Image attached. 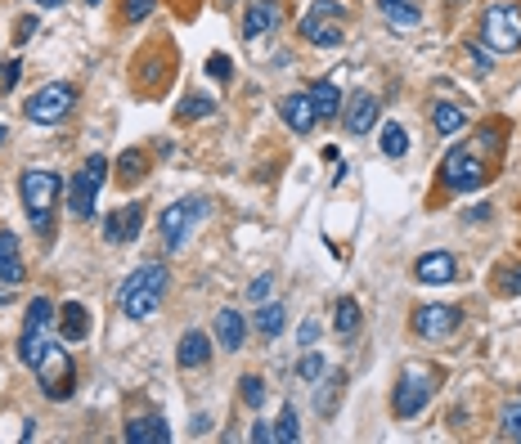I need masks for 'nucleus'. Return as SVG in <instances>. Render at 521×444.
I'll list each match as a JSON object with an SVG mask.
<instances>
[{
    "label": "nucleus",
    "mask_w": 521,
    "mask_h": 444,
    "mask_svg": "<svg viewBox=\"0 0 521 444\" xmlns=\"http://www.w3.org/2000/svg\"><path fill=\"white\" fill-rule=\"evenodd\" d=\"M333 328H337L342 336L360 333V301H355V297H342V301H337V319H333Z\"/></svg>",
    "instance_id": "bb28decb"
},
{
    "label": "nucleus",
    "mask_w": 521,
    "mask_h": 444,
    "mask_svg": "<svg viewBox=\"0 0 521 444\" xmlns=\"http://www.w3.org/2000/svg\"><path fill=\"white\" fill-rule=\"evenodd\" d=\"M378 9H383V18H387L395 32H404V27H418V23H422V9H418V5H409V0H378Z\"/></svg>",
    "instance_id": "5701e85b"
},
{
    "label": "nucleus",
    "mask_w": 521,
    "mask_h": 444,
    "mask_svg": "<svg viewBox=\"0 0 521 444\" xmlns=\"http://www.w3.org/2000/svg\"><path fill=\"white\" fill-rule=\"evenodd\" d=\"M481 41L490 50H521V9L517 5H490L481 14Z\"/></svg>",
    "instance_id": "6e6552de"
},
{
    "label": "nucleus",
    "mask_w": 521,
    "mask_h": 444,
    "mask_svg": "<svg viewBox=\"0 0 521 444\" xmlns=\"http://www.w3.org/2000/svg\"><path fill=\"white\" fill-rule=\"evenodd\" d=\"M301 36L319 50H333L346 41V5L337 0H315V9L301 18Z\"/></svg>",
    "instance_id": "39448f33"
},
{
    "label": "nucleus",
    "mask_w": 521,
    "mask_h": 444,
    "mask_svg": "<svg viewBox=\"0 0 521 444\" xmlns=\"http://www.w3.org/2000/svg\"><path fill=\"white\" fill-rule=\"evenodd\" d=\"M54 319H59L54 301H50V297H32V301H27V315H23V333H50Z\"/></svg>",
    "instance_id": "4be33fe9"
},
{
    "label": "nucleus",
    "mask_w": 521,
    "mask_h": 444,
    "mask_svg": "<svg viewBox=\"0 0 521 444\" xmlns=\"http://www.w3.org/2000/svg\"><path fill=\"white\" fill-rule=\"evenodd\" d=\"M342 386H346V373H333V382H324V391H319V400H315V409H319L324 418L337 409V400H342Z\"/></svg>",
    "instance_id": "7c9ffc66"
},
{
    "label": "nucleus",
    "mask_w": 521,
    "mask_h": 444,
    "mask_svg": "<svg viewBox=\"0 0 521 444\" xmlns=\"http://www.w3.org/2000/svg\"><path fill=\"white\" fill-rule=\"evenodd\" d=\"M162 292H166V265H162V260H148V265H139L127 283H122L118 310H122L127 319H135V324H144V319H153V310L162 306Z\"/></svg>",
    "instance_id": "f257e3e1"
},
{
    "label": "nucleus",
    "mask_w": 521,
    "mask_h": 444,
    "mask_svg": "<svg viewBox=\"0 0 521 444\" xmlns=\"http://www.w3.org/2000/svg\"><path fill=\"white\" fill-rule=\"evenodd\" d=\"M279 23H283L279 0H252V5H248V14H243V36H248V41L270 36V32H279Z\"/></svg>",
    "instance_id": "ddd939ff"
},
{
    "label": "nucleus",
    "mask_w": 521,
    "mask_h": 444,
    "mask_svg": "<svg viewBox=\"0 0 521 444\" xmlns=\"http://www.w3.org/2000/svg\"><path fill=\"white\" fill-rule=\"evenodd\" d=\"M203 212H207V198H180V203H171V207L162 212V221L157 224H162V238H166L171 251H185L194 224L203 221Z\"/></svg>",
    "instance_id": "9d476101"
},
{
    "label": "nucleus",
    "mask_w": 521,
    "mask_h": 444,
    "mask_svg": "<svg viewBox=\"0 0 521 444\" xmlns=\"http://www.w3.org/2000/svg\"><path fill=\"white\" fill-rule=\"evenodd\" d=\"M324 368H328V364H324V354H315V350H310V354H301L297 377H301V382H319V377H324Z\"/></svg>",
    "instance_id": "473e14b6"
},
{
    "label": "nucleus",
    "mask_w": 521,
    "mask_h": 444,
    "mask_svg": "<svg viewBox=\"0 0 521 444\" xmlns=\"http://www.w3.org/2000/svg\"><path fill=\"white\" fill-rule=\"evenodd\" d=\"M144 171H148V157H144L139 148L118 153V180H122V184H139V180H144Z\"/></svg>",
    "instance_id": "393cba45"
},
{
    "label": "nucleus",
    "mask_w": 521,
    "mask_h": 444,
    "mask_svg": "<svg viewBox=\"0 0 521 444\" xmlns=\"http://www.w3.org/2000/svg\"><path fill=\"white\" fill-rule=\"evenodd\" d=\"M104 180H109V157H104V153H90V157H86V171H77L72 184H68V212H72L77 221H95V216H99L95 203H99Z\"/></svg>",
    "instance_id": "7ed1b4c3"
},
{
    "label": "nucleus",
    "mask_w": 521,
    "mask_h": 444,
    "mask_svg": "<svg viewBox=\"0 0 521 444\" xmlns=\"http://www.w3.org/2000/svg\"><path fill=\"white\" fill-rule=\"evenodd\" d=\"M127 440L130 444H166L171 440V431H166V418H135V422H127Z\"/></svg>",
    "instance_id": "412c9836"
},
{
    "label": "nucleus",
    "mask_w": 521,
    "mask_h": 444,
    "mask_svg": "<svg viewBox=\"0 0 521 444\" xmlns=\"http://www.w3.org/2000/svg\"><path fill=\"white\" fill-rule=\"evenodd\" d=\"M310 104H315V112H319V121L337 117V112H342V86H333V81H315V86H310Z\"/></svg>",
    "instance_id": "b1692460"
},
{
    "label": "nucleus",
    "mask_w": 521,
    "mask_h": 444,
    "mask_svg": "<svg viewBox=\"0 0 521 444\" xmlns=\"http://www.w3.org/2000/svg\"><path fill=\"white\" fill-rule=\"evenodd\" d=\"M36 5H41V9H54V5H63V0H36Z\"/></svg>",
    "instance_id": "c03bdc74"
},
{
    "label": "nucleus",
    "mask_w": 521,
    "mask_h": 444,
    "mask_svg": "<svg viewBox=\"0 0 521 444\" xmlns=\"http://www.w3.org/2000/svg\"><path fill=\"white\" fill-rule=\"evenodd\" d=\"M274 440H279V444L301 440V418H297V404H283V413H279V422H274Z\"/></svg>",
    "instance_id": "cd10ccee"
},
{
    "label": "nucleus",
    "mask_w": 521,
    "mask_h": 444,
    "mask_svg": "<svg viewBox=\"0 0 521 444\" xmlns=\"http://www.w3.org/2000/svg\"><path fill=\"white\" fill-rule=\"evenodd\" d=\"M440 180H445L450 194H477L486 184V162L472 148H450V157L440 166Z\"/></svg>",
    "instance_id": "1a4fd4ad"
},
{
    "label": "nucleus",
    "mask_w": 521,
    "mask_h": 444,
    "mask_svg": "<svg viewBox=\"0 0 521 444\" xmlns=\"http://www.w3.org/2000/svg\"><path fill=\"white\" fill-rule=\"evenodd\" d=\"M459 324H463V310H454V306H422L413 315V333L422 341H445L459 333Z\"/></svg>",
    "instance_id": "9b49d317"
},
{
    "label": "nucleus",
    "mask_w": 521,
    "mask_h": 444,
    "mask_svg": "<svg viewBox=\"0 0 521 444\" xmlns=\"http://www.w3.org/2000/svg\"><path fill=\"white\" fill-rule=\"evenodd\" d=\"M436 386H440V373L436 368H404L400 373V382H395V395H391V413L395 418H418L422 409H427V400L436 395Z\"/></svg>",
    "instance_id": "20e7f679"
},
{
    "label": "nucleus",
    "mask_w": 521,
    "mask_h": 444,
    "mask_svg": "<svg viewBox=\"0 0 521 444\" xmlns=\"http://www.w3.org/2000/svg\"><path fill=\"white\" fill-rule=\"evenodd\" d=\"M212 109H216V104H212L207 95H189V99L180 104V117H185V121H189V117H212Z\"/></svg>",
    "instance_id": "f704fd0d"
},
{
    "label": "nucleus",
    "mask_w": 521,
    "mask_h": 444,
    "mask_svg": "<svg viewBox=\"0 0 521 444\" xmlns=\"http://www.w3.org/2000/svg\"><path fill=\"white\" fill-rule=\"evenodd\" d=\"M139 229H144V207H139V203H130V207L113 212V216L104 221V238H109L113 247H127V242L139 238Z\"/></svg>",
    "instance_id": "f8f14e48"
},
{
    "label": "nucleus",
    "mask_w": 521,
    "mask_h": 444,
    "mask_svg": "<svg viewBox=\"0 0 521 444\" xmlns=\"http://www.w3.org/2000/svg\"><path fill=\"white\" fill-rule=\"evenodd\" d=\"M207 72H212L216 81H230V77H234V59H230V54H212V59H207Z\"/></svg>",
    "instance_id": "4c0bfd02"
},
{
    "label": "nucleus",
    "mask_w": 521,
    "mask_h": 444,
    "mask_svg": "<svg viewBox=\"0 0 521 444\" xmlns=\"http://www.w3.org/2000/svg\"><path fill=\"white\" fill-rule=\"evenodd\" d=\"M315 336H319V324H315V319H306V324H301V333H297V341H301V345H315Z\"/></svg>",
    "instance_id": "a19ab883"
},
{
    "label": "nucleus",
    "mask_w": 521,
    "mask_h": 444,
    "mask_svg": "<svg viewBox=\"0 0 521 444\" xmlns=\"http://www.w3.org/2000/svg\"><path fill=\"white\" fill-rule=\"evenodd\" d=\"M54 328H59V336H63V345H77V341L90 336V310H86L81 301H68V306L59 310Z\"/></svg>",
    "instance_id": "f3484780"
},
{
    "label": "nucleus",
    "mask_w": 521,
    "mask_h": 444,
    "mask_svg": "<svg viewBox=\"0 0 521 444\" xmlns=\"http://www.w3.org/2000/svg\"><path fill=\"white\" fill-rule=\"evenodd\" d=\"M23 279H27V269H23V256H18V238L9 229H0V283L18 288Z\"/></svg>",
    "instance_id": "a211bd4d"
},
{
    "label": "nucleus",
    "mask_w": 521,
    "mask_h": 444,
    "mask_svg": "<svg viewBox=\"0 0 521 444\" xmlns=\"http://www.w3.org/2000/svg\"><path fill=\"white\" fill-rule=\"evenodd\" d=\"M252 324H257L260 336H279L283 333V324H288V315H283V306H265V301H260V310H257Z\"/></svg>",
    "instance_id": "c85d7f7f"
},
{
    "label": "nucleus",
    "mask_w": 521,
    "mask_h": 444,
    "mask_svg": "<svg viewBox=\"0 0 521 444\" xmlns=\"http://www.w3.org/2000/svg\"><path fill=\"white\" fill-rule=\"evenodd\" d=\"M86 5H99V0H86Z\"/></svg>",
    "instance_id": "49530a36"
},
{
    "label": "nucleus",
    "mask_w": 521,
    "mask_h": 444,
    "mask_svg": "<svg viewBox=\"0 0 521 444\" xmlns=\"http://www.w3.org/2000/svg\"><path fill=\"white\" fill-rule=\"evenodd\" d=\"M239 395H243V404H248V409H260V404H265V382L248 373V377L239 382Z\"/></svg>",
    "instance_id": "2f4dec72"
},
{
    "label": "nucleus",
    "mask_w": 521,
    "mask_h": 444,
    "mask_svg": "<svg viewBox=\"0 0 521 444\" xmlns=\"http://www.w3.org/2000/svg\"><path fill=\"white\" fill-rule=\"evenodd\" d=\"M18 77H23V63L18 59H0V99L18 86Z\"/></svg>",
    "instance_id": "72a5a7b5"
},
{
    "label": "nucleus",
    "mask_w": 521,
    "mask_h": 444,
    "mask_svg": "<svg viewBox=\"0 0 521 444\" xmlns=\"http://www.w3.org/2000/svg\"><path fill=\"white\" fill-rule=\"evenodd\" d=\"M279 117L288 121V130L310 135L315 121H319V112H315V104H310V90H306V95H283V99H279Z\"/></svg>",
    "instance_id": "4468645a"
},
{
    "label": "nucleus",
    "mask_w": 521,
    "mask_h": 444,
    "mask_svg": "<svg viewBox=\"0 0 521 444\" xmlns=\"http://www.w3.org/2000/svg\"><path fill=\"white\" fill-rule=\"evenodd\" d=\"M499 292H504V297H521V269L517 265H504V269H499Z\"/></svg>",
    "instance_id": "c9c22d12"
},
{
    "label": "nucleus",
    "mask_w": 521,
    "mask_h": 444,
    "mask_svg": "<svg viewBox=\"0 0 521 444\" xmlns=\"http://www.w3.org/2000/svg\"><path fill=\"white\" fill-rule=\"evenodd\" d=\"M454 256L450 251H427V256H418V265H413V279L418 283H427V288H440V283H454Z\"/></svg>",
    "instance_id": "dca6fc26"
},
{
    "label": "nucleus",
    "mask_w": 521,
    "mask_h": 444,
    "mask_svg": "<svg viewBox=\"0 0 521 444\" xmlns=\"http://www.w3.org/2000/svg\"><path fill=\"white\" fill-rule=\"evenodd\" d=\"M36 377H41V391H45L50 400H68V395H72V382H77L72 354H68L59 341H50L45 354H41V364H36Z\"/></svg>",
    "instance_id": "0eeeda50"
},
{
    "label": "nucleus",
    "mask_w": 521,
    "mask_h": 444,
    "mask_svg": "<svg viewBox=\"0 0 521 444\" xmlns=\"http://www.w3.org/2000/svg\"><path fill=\"white\" fill-rule=\"evenodd\" d=\"M32 32H36V18H23V23H18V32H14V36H18V41H32Z\"/></svg>",
    "instance_id": "37998d69"
},
{
    "label": "nucleus",
    "mask_w": 521,
    "mask_h": 444,
    "mask_svg": "<svg viewBox=\"0 0 521 444\" xmlns=\"http://www.w3.org/2000/svg\"><path fill=\"white\" fill-rule=\"evenodd\" d=\"M243 336H248V328H243V315L225 306V310L216 315V341L225 345V354H234V350H243Z\"/></svg>",
    "instance_id": "aec40b11"
},
{
    "label": "nucleus",
    "mask_w": 521,
    "mask_h": 444,
    "mask_svg": "<svg viewBox=\"0 0 521 444\" xmlns=\"http://www.w3.org/2000/svg\"><path fill=\"white\" fill-rule=\"evenodd\" d=\"M18 194H23V207H27L32 224L45 233L50 212H54V203H59V194H63V180H59L54 171H45V166H27V171L18 175Z\"/></svg>",
    "instance_id": "f03ea898"
},
{
    "label": "nucleus",
    "mask_w": 521,
    "mask_h": 444,
    "mask_svg": "<svg viewBox=\"0 0 521 444\" xmlns=\"http://www.w3.org/2000/svg\"><path fill=\"white\" fill-rule=\"evenodd\" d=\"M252 440L270 444V440H274V427H270V422H257V427H252Z\"/></svg>",
    "instance_id": "79ce46f5"
},
{
    "label": "nucleus",
    "mask_w": 521,
    "mask_h": 444,
    "mask_svg": "<svg viewBox=\"0 0 521 444\" xmlns=\"http://www.w3.org/2000/svg\"><path fill=\"white\" fill-rule=\"evenodd\" d=\"M270 288H274V279H270V274H260V279H252V283H248V301H265V297H270Z\"/></svg>",
    "instance_id": "58836bf2"
},
{
    "label": "nucleus",
    "mask_w": 521,
    "mask_h": 444,
    "mask_svg": "<svg viewBox=\"0 0 521 444\" xmlns=\"http://www.w3.org/2000/svg\"><path fill=\"white\" fill-rule=\"evenodd\" d=\"M72 104H77V90H72L68 81H50V86H41L36 95H27L23 117L36 121V126H54V121H63V117L72 112Z\"/></svg>",
    "instance_id": "423d86ee"
},
{
    "label": "nucleus",
    "mask_w": 521,
    "mask_h": 444,
    "mask_svg": "<svg viewBox=\"0 0 521 444\" xmlns=\"http://www.w3.org/2000/svg\"><path fill=\"white\" fill-rule=\"evenodd\" d=\"M153 5H157V0H127V18L130 23H144V18L153 14Z\"/></svg>",
    "instance_id": "ea45409f"
},
{
    "label": "nucleus",
    "mask_w": 521,
    "mask_h": 444,
    "mask_svg": "<svg viewBox=\"0 0 521 444\" xmlns=\"http://www.w3.org/2000/svg\"><path fill=\"white\" fill-rule=\"evenodd\" d=\"M5 139H9V130H5V126H0V144H5Z\"/></svg>",
    "instance_id": "a18cd8bd"
},
{
    "label": "nucleus",
    "mask_w": 521,
    "mask_h": 444,
    "mask_svg": "<svg viewBox=\"0 0 521 444\" xmlns=\"http://www.w3.org/2000/svg\"><path fill=\"white\" fill-rule=\"evenodd\" d=\"M175 359H180V368H203V364L212 359V341H207V333L189 328V333L180 336V345H175Z\"/></svg>",
    "instance_id": "6ab92c4d"
},
{
    "label": "nucleus",
    "mask_w": 521,
    "mask_h": 444,
    "mask_svg": "<svg viewBox=\"0 0 521 444\" xmlns=\"http://www.w3.org/2000/svg\"><path fill=\"white\" fill-rule=\"evenodd\" d=\"M499 422H504V436H508V440H521V400L504 409V418H499Z\"/></svg>",
    "instance_id": "e433bc0d"
},
{
    "label": "nucleus",
    "mask_w": 521,
    "mask_h": 444,
    "mask_svg": "<svg viewBox=\"0 0 521 444\" xmlns=\"http://www.w3.org/2000/svg\"><path fill=\"white\" fill-rule=\"evenodd\" d=\"M431 126H436L440 135H459V130L468 126V117H463L459 104H436V109H431Z\"/></svg>",
    "instance_id": "a878e982"
},
{
    "label": "nucleus",
    "mask_w": 521,
    "mask_h": 444,
    "mask_svg": "<svg viewBox=\"0 0 521 444\" xmlns=\"http://www.w3.org/2000/svg\"><path fill=\"white\" fill-rule=\"evenodd\" d=\"M378 112H383V104L365 90V95H355L351 104H342V121H346L351 135H369V130L378 126Z\"/></svg>",
    "instance_id": "2eb2a0df"
},
{
    "label": "nucleus",
    "mask_w": 521,
    "mask_h": 444,
    "mask_svg": "<svg viewBox=\"0 0 521 444\" xmlns=\"http://www.w3.org/2000/svg\"><path fill=\"white\" fill-rule=\"evenodd\" d=\"M383 153H387V157H404V153H409V130H404L400 121H387V126H383Z\"/></svg>",
    "instance_id": "c756f323"
}]
</instances>
